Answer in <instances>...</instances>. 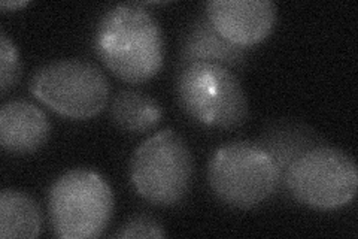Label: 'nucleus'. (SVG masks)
Instances as JSON below:
<instances>
[{
  "label": "nucleus",
  "mask_w": 358,
  "mask_h": 239,
  "mask_svg": "<svg viewBox=\"0 0 358 239\" xmlns=\"http://www.w3.org/2000/svg\"><path fill=\"white\" fill-rule=\"evenodd\" d=\"M94 51L121 81L143 84L163 67V32L159 21L141 4L115 5L99 21Z\"/></svg>",
  "instance_id": "obj_1"
},
{
  "label": "nucleus",
  "mask_w": 358,
  "mask_h": 239,
  "mask_svg": "<svg viewBox=\"0 0 358 239\" xmlns=\"http://www.w3.org/2000/svg\"><path fill=\"white\" fill-rule=\"evenodd\" d=\"M176 96L189 118L221 130L238 129L250 117L239 78L226 66L194 62L178 69Z\"/></svg>",
  "instance_id": "obj_2"
},
{
  "label": "nucleus",
  "mask_w": 358,
  "mask_h": 239,
  "mask_svg": "<svg viewBox=\"0 0 358 239\" xmlns=\"http://www.w3.org/2000/svg\"><path fill=\"white\" fill-rule=\"evenodd\" d=\"M194 161L187 142L166 129L143 141L130 162V179L138 195L155 207L171 208L189 191Z\"/></svg>",
  "instance_id": "obj_3"
},
{
  "label": "nucleus",
  "mask_w": 358,
  "mask_h": 239,
  "mask_svg": "<svg viewBox=\"0 0 358 239\" xmlns=\"http://www.w3.org/2000/svg\"><path fill=\"white\" fill-rule=\"evenodd\" d=\"M208 183L215 198L234 210H252L279 190L278 169L257 142L220 146L208 165Z\"/></svg>",
  "instance_id": "obj_4"
},
{
  "label": "nucleus",
  "mask_w": 358,
  "mask_h": 239,
  "mask_svg": "<svg viewBox=\"0 0 358 239\" xmlns=\"http://www.w3.org/2000/svg\"><path fill=\"white\" fill-rule=\"evenodd\" d=\"M50 221L62 239H92L105 232L114 212V193L94 170L72 169L55 179L48 196Z\"/></svg>",
  "instance_id": "obj_5"
},
{
  "label": "nucleus",
  "mask_w": 358,
  "mask_h": 239,
  "mask_svg": "<svg viewBox=\"0 0 358 239\" xmlns=\"http://www.w3.org/2000/svg\"><path fill=\"white\" fill-rule=\"evenodd\" d=\"M358 189L354 158L327 144L312 148L291 165L282 191L305 207L331 211L352 202Z\"/></svg>",
  "instance_id": "obj_6"
},
{
  "label": "nucleus",
  "mask_w": 358,
  "mask_h": 239,
  "mask_svg": "<svg viewBox=\"0 0 358 239\" xmlns=\"http://www.w3.org/2000/svg\"><path fill=\"white\" fill-rule=\"evenodd\" d=\"M30 93L54 112L72 120H87L102 112L110 87L93 63L67 59L45 64L31 75Z\"/></svg>",
  "instance_id": "obj_7"
},
{
  "label": "nucleus",
  "mask_w": 358,
  "mask_h": 239,
  "mask_svg": "<svg viewBox=\"0 0 358 239\" xmlns=\"http://www.w3.org/2000/svg\"><path fill=\"white\" fill-rule=\"evenodd\" d=\"M205 14L227 41L251 48L271 36L278 8L271 0H210Z\"/></svg>",
  "instance_id": "obj_8"
},
{
  "label": "nucleus",
  "mask_w": 358,
  "mask_h": 239,
  "mask_svg": "<svg viewBox=\"0 0 358 239\" xmlns=\"http://www.w3.org/2000/svg\"><path fill=\"white\" fill-rule=\"evenodd\" d=\"M51 124L41 108L26 100H9L0 109V144L10 154H31L50 139Z\"/></svg>",
  "instance_id": "obj_9"
},
{
  "label": "nucleus",
  "mask_w": 358,
  "mask_h": 239,
  "mask_svg": "<svg viewBox=\"0 0 358 239\" xmlns=\"http://www.w3.org/2000/svg\"><path fill=\"white\" fill-rule=\"evenodd\" d=\"M248 48L224 38L206 14H200L187 29L178 57V69L194 62L217 63L229 69H242Z\"/></svg>",
  "instance_id": "obj_10"
},
{
  "label": "nucleus",
  "mask_w": 358,
  "mask_h": 239,
  "mask_svg": "<svg viewBox=\"0 0 358 239\" xmlns=\"http://www.w3.org/2000/svg\"><path fill=\"white\" fill-rule=\"evenodd\" d=\"M257 144L272 157L279 175L278 191H282L284 181L291 165L312 148L324 145V141L308 124L297 120L282 118L267 124Z\"/></svg>",
  "instance_id": "obj_11"
},
{
  "label": "nucleus",
  "mask_w": 358,
  "mask_h": 239,
  "mask_svg": "<svg viewBox=\"0 0 358 239\" xmlns=\"http://www.w3.org/2000/svg\"><path fill=\"white\" fill-rule=\"evenodd\" d=\"M110 118L118 129L142 135L159 126L163 109L152 96L141 90L122 88L110 102Z\"/></svg>",
  "instance_id": "obj_12"
},
{
  "label": "nucleus",
  "mask_w": 358,
  "mask_h": 239,
  "mask_svg": "<svg viewBox=\"0 0 358 239\" xmlns=\"http://www.w3.org/2000/svg\"><path fill=\"white\" fill-rule=\"evenodd\" d=\"M42 212L26 191L5 189L0 193V238L31 239L41 235Z\"/></svg>",
  "instance_id": "obj_13"
},
{
  "label": "nucleus",
  "mask_w": 358,
  "mask_h": 239,
  "mask_svg": "<svg viewBox=\"0 0 358 239\" xmlns=\"http://www.w3.org/2000/svg\"><path fill=\"white\" fill-rule=\"evenodd\" d=\"M21 75V60L15 43L0 32V93L5 96L14 88Z\"/></svg>",
  "instance_id": "obj_14"
},
{
  "label": "nucleus",
  "mask_w": 358,
  "mask_h": 239,
  "mask_svg": "<svg viewBox=\"0 0 358 239\" xmlns=\"http://www.w3.org/2000/svg\"><path fill=\"white\" fill-rule=\"evenodd\" d=\"M120 239H133V238H164L166 231L163 224L151 217L148 214H138L127 219L121 224L120 229L114 235Z\"/></svg>",
  "instance_id": "obj_15"
},
{
  "label": "nucleus",
  "mask_w": 358,
  "mask_h": 239,
  "mask_svg": "<svg viewBox=\"0 0 358 239\" xmlns=\"http://www.w3.org/2000/svg\"><path fill=\"white\" fill-rule=\"evenodd\" d=\"M27 5H29V2L21 0V2H2V4H0V8H2V9H17V8H24Z\"/></svg>",
  "instance_id": "obj_16"
}]
</instances>
